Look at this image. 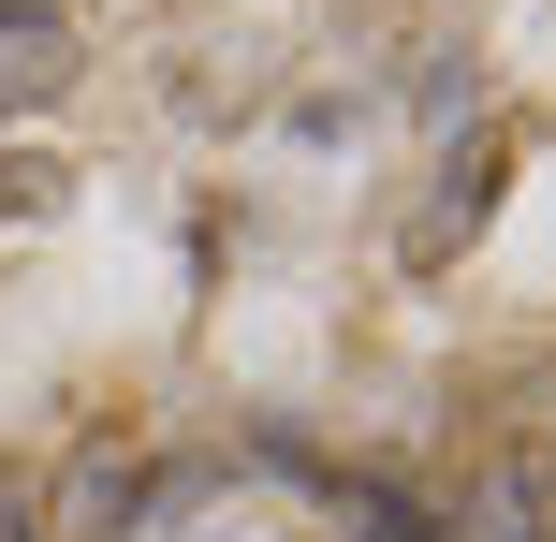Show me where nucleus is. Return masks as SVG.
<instances>
[{
	"mask_svg": "<svg viewBox=\"0 0 556 542\" xmlns=\"http://www.w3.org/2000/svg\"><path fill=\"white\" fill-rule=\"evenodd\" d=\"M0 542H45V484H29L15 455H0Z\"/></svg>",
	"mask_w": 556,
	"mask_h": 542,
	"instance_id": "nucleus-5",
	"label": "nucleus"
},
{
	"mask_svg": "<svg viewBox=\"0 0 556 542\" xmlns=\"http://www.w3.org/2000/svg\"><path fill=\"white\" fill-rule=\"evenodd\" d=\"M132 499H147L132 455H117V440H88V455L45 484V542H117V528H132Z\"/></svg>",
	"mask_w": 556,
	"mask_h": 542,
	"instance_id": "nucleus-2",
	"label": "nucleus"
},
{
	"mask_svg": "<svg viewBox=\"0 0 556 542\" xmlns=\"http://www.w3.org/2000/svg\"><path fill=\"white\" fill-rule=\"evenodd\" d=\"M528 455H542V469H556V396H542V426H528Z\"/></svg>",
	"mask_w": 556,
	"mask_h": 542,
	"instance_id": "nucleus-6",
	"label": "nucleus"
},
{
	"mask_svg": "<svg viewBox=\"0 0 556 542\" xmlns=\"http://www.w3.org/2000/svg\"><path fill=\"white\" fill-rule=\"evenodd\" d=\"M59 88H74V15L0 29V103H59Z\"/></svg>",
	"mask_w": 556,
	"mask_h": 542,
	"instance_id": "nucleus-3",
	"label": "nucleus"
},
{
	"mask_svg": "<svg viewBox=\"0 0 556 542\" xmlns=\"http://www.w3.org/2000/svg\"><path fill=\"white\" fill-rule=\"evenodd\" d=\"M483 191H498V147H469V162H454V176H440V205H425V220H410V264H440V250H454V235H469V220H483Z\"/></svg>",
	"mask_w": 556,
	"mask_h": 542,
	"instance_id": "nucleus-4",
	"label": "nucleus"
},
{
	"mask_svg": "<svg viewBox=\"0 0 556 542\" xmlns=\"http://www.w3.org/2000/svg\"><path fill=\"white\" fill-rule=\"evenodd\" d=\"M469 542H556V469L528 440H498V455L469 469Z\"/></svg>",
	"mask_w": 556,
	"mask_h": 542,
	"instance_id": "nucleus-1",
	"label": "nucleus"
}]
</instances>
